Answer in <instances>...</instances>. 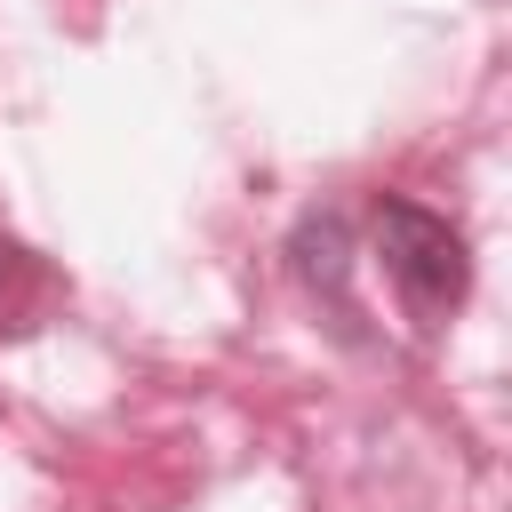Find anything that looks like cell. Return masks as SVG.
<instances>
[{"label":"cell","instance_id":"6da1fadb","mask_svg":"<svg viewBox=\"0 0 512 512\" xmlns=\"http://www.w3.org/2000/svg\"><path fill=\"white\" fill-rule=\"evenodd\" d=\"M368 232H376V264H384L400 312L424 336H440L464 312V296H472V248H464V232L440 208L408 200V192H384L376 216H368Z\"/></svg>","mask_w":512,"mask_h":512},{"label":"cell","instance_id":"7a4b0ae2","mask_svg":"<svg viewBox=\"0 0 512 512\" xmlns=\"http://www.w3.org/2000/svg\"><path fill=\"white\" fill-rule=\"evenodd\" d=\"M56 304H64V280H56V264H48L40 248H24V240L0 224V344L32 336V328H40Z\"/></svg>","mask_w":512,"mask_h":512},{"label":"cell","instance_id":"3957f363","mask_svg":"<svg viewBox=\"0 0 512 512\" xmlns=\"http://www.w3.org/2000/svg\"><path fill=\"white\" fill-rule=\"evenodd\" d=\"M344 216H304L296 224V272H304V288H320V296H336L344 304Z\"/></svg>","mask_w":512,"mask_h":512}]
</instances>
